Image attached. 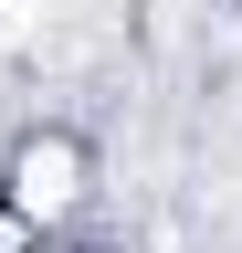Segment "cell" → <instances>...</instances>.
<instances>
[{
    "instance_id": "1",
    "label": "cell",
    "mask_w": 242,
    "mask_h": 253,
    "mask_svg": "<svg viewBox=\"0 0 242 253\" xmlns=\"http://www.w3.org/2000/svg\"><path fill=\"white\" fill-rule=\"evenodd\" d=\"M74 190H84V158L64 137H32L11 158V221H53V211H74Z\"/></svg>"
}]
</instances>
